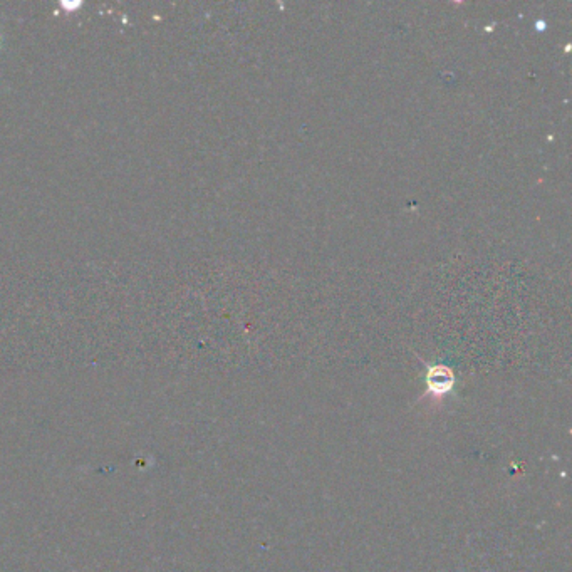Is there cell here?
Instances as JSON below:
<instances>
[{"label": "cell", "mask_w": 572, "mask_h": 572, "mask_svg": "<svg viewBox=\"0 0 572 572\" xmlns=\"http://www.w3.org/2000/svg\"><path fill=\"white\" fill-rule=\"evenodd\" d=\"M426 384L430 393L435 396H443L453 388V375L443 366H435L426 375Z\"/></svg>", "instance_id": "6da1fadb"}]
</instances>
